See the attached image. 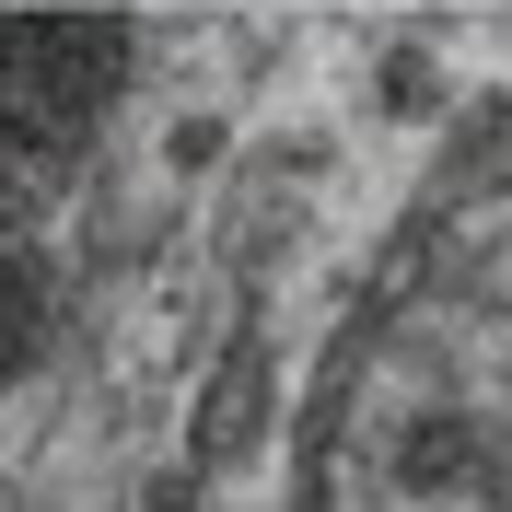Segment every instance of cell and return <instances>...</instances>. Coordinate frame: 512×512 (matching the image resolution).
<instances>
[{
	"mask_svg": "<svg viewBox=\"0 0 512 512\" xmlns=\"http://www.w3.org/2000/svg\"><path fill=\"white\" fill-rule=\"evenodd\" d=\"M501 187L466 175L326 431V512H501Z\"/></svg>",
	"mask_w": 512,
	"mask_h": 512,
	"instance_id": "obj_1",
	"label": "cell"
},
{
	"mask_svg": "<svg viewBox=\"0 0 512 512\" xmlns=\"http://www.w3.org/2000/svg\"><path fill=\"white\" fill-rule=\"evenodd\" d=\"M117 59H128L117 24H0V222L82 152Z\"/></svg>",
	"mask_w": 512,
	"mask_h": 512,
	"instance_id": "obj_2",
	"label": "cell"
}]
</instances>
